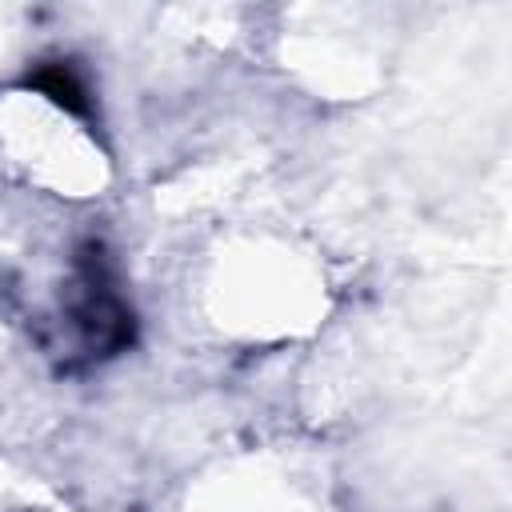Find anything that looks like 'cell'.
I'll use <instances>...</instances> for the list:
<instances>
[{"label":"cell","mask_w":512,"mask_h":512,"mask_svg":"<svg viewBox=\"0 0 512 512\" xmlns=\"http://www.w3.org/2000/svg\"><path fill=\"white\" fill-rule=\"evenodd\" d=\"M32 88H40L44 96H52L64 112H76V116H88V88L84 80L64 64V60H52V64H40L32 76H28Z\"/></svg>","instance_id":"6da1fadb"}]
</instances>
